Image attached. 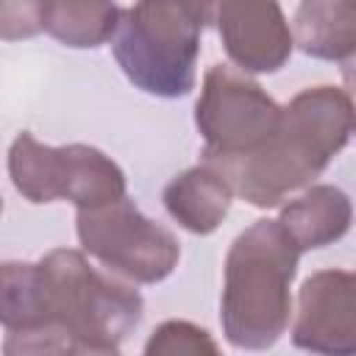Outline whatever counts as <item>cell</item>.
<instances>
[{"instance_id":"6da1fadb","label":"cell","mask_w":356,"mask_h":356,"mask_svg":"<svg viewBox=\"0 0 356 356\" xmlns=\"http://www.w3.org/2000/svg\"><path fill=\"white\" fill-rule=\"evenodd\" d=\"M353 134V103L342 86H309L284 108L275 134L250 156L211 164L231 192L270 209L312 184Z\"/></svg>"},{"instance_id":"7a4b0ae2","label":"cell","mask_w":356,"mask_h":356,"mask_svg":"<svg viewBox=\"0 0 356 356\" xmlns=\"http://www.w3.org/2000/svg\"><path fill=\"white\" fill-rule=\"evenodd\" d=\"M298 256L278 220H256L234 239L220 300L222 334L234 348L267 350L281 339L292 314Z\"/></svg>"},{"instance_id":"3957f363","label":"cell","mask_w":356,"mask_h":356,"mask_svg":"<svg viewBox=\"0 0 356 356\" xmlns=\"http://www.w3.org/2000/svg\"><path fill=\"white\" fill-rule=\"evenodd\" d=\"M209 3H134L120 11L111 50L125 78L156 97H181L195 86Z\"/></svg>"},{"instance_id":"277c9868","label":"cell","mask_w":356,"mask_h":356,"mask_svg":"<svg viewBox=\"0 0 356 356\" xmlns=\"http://www.w3.org/2000/svg\"><path fill=\"white\" fill-rule=\"evenodd\" d=\"M36 264L44 295V325H61L95 348H117L139 323V292L95 270L81 250L58 248Z\"/></svg>"},{"instance_id":"5b68a950","label":"cell","mask_w":356,"mask_h":356,"mask_svg":"<svg viewBox=\"0 0 356 356\" xmlns=\"http://www.w3.org/2000/svg\"><path fill=\"white\" fill-rule=\"evenodd\" d=\"M8 175L31 203L64 197L86 211L125 197V172L89 145L50 147L31 134H19L8 150Z\"/></svg>"},{"instance_id":"8992f818","label":"cell","mask_w":356,"mask_h":356,"mask_svg":"<svg viewBox=\"0 0 356 356\" xmlns=\"http://www.w3.org/2000/svg\"><path fill=\"white\" fill-rule=\"evenodd\" d=\"M281 106L245 72L214 64L195 106L206 164H222L256 153L278 128Z\"/></svg>"},{"instance_id":"52a82bcc","label":"cell","mask_w":356,"mask_h":356,"mask_svg":"<svg viewBox=\"0 0 356 356\" xmlns=\"http://www.w3.org/2000/svg\"><path fill=\"white\" fill-rule=\"evenodd\" d=\"M75 222L81 248L128 281L159 284L178 264V239L164 225L147 220L128 197L78 211Z\"/></svg>"},{"instance_id":"ba28073f","label":"cell","mask_w":356,"mask_h":356,"mask_svg":"<svg viewBox=\"0 0 356 356\" xmlns=\"http://www.w3.org/2000/svg\"><path fill=\"white\" fill-rule=\"evenodd\" d=\"M356 278L350 270H320L298 295L292 342L314 356L356 353Z\"/></svg>"},{"instance_id":"9c48e42d","label":"cell","mask_w":356,"mask_h":356,"mask_svg":"<svg viewBox=\"0 0 356 356\" xmlns=\"http://www.w3.org/2000/svg\"><path fill=\"white\" fill-rule=\"evenodd\" d=\"M211 19L242 72H275L292 56V31L278 3H220Z\"/></svg>"},{"instance_id":"30bf717a","label":"cell","mask_w":356,"mask_h":356,"mask_svg":"<svg viewBox=\"0 0 356 356\" xmlns=\"http://www.w3.org/2000/svg\"><path fill=\"white\" fill-rule=\"evenodd\" d=\"M350 197L339 186L317 184L281 209L278 225L292 239L298 253H303L342 239L350 228Z\"/></svg>"},{"instance_id":"8fae6325","label":"cell","mask_w":356,"mask_h":356,"mask_svg":"<svg viewBox=\"0 0 356 356\" xmlns=\"http://www.w3.org/2000/svg\"><path fill=\"white\" fill-rule=\"evenodd\" d=\"M231 186L211 164H197L175 175L164 186V206L175 222L192 234H211L231 209Z\"/></svg>"},{"instance_id":"7c38bea8","label":"cell","mask_w":356,"mask_h":356,"mask_svg":"<svg viewBox=\"0 0 356 356\" xmlns=\"http://www.w3.org/2000/svg\"><path fill=\"white\" fill-rule=\"evenodd\" d=\"M292 44L306 56L345 61L356 50V6L348 0H309L295 11Z\"/></svg>"},{"instance_id":"4fadbf2b","label":"cell","mask_w":356,"mask_h":356,"mask_svg":"<svg viewBox=\"0 0 356 356\" xmlns=\"http://www.w3.org/2000/svg\"><path fill=\"white\" fill-rule=\"evenodd\" d=\"M120 6L114 3H42V31L67 47H97L108 42L120 22Z\"/></svg>"},{"instance_id":"5bb4252c","label":"cell","mask_w":356,"mask_h":356,"mask_svg":"<svg viewBox=\"0 0 356 356\" xmlns=\"http://www.w3.org/2000/svg\"><path fill=\"white\" fill-rule=\"evenodd\" d=\"M0 323L8 331L44 325V295L36 261L0 264Z\"/></svg>"},{"instance_id":"9a60e30c","label":"cell","mask_w":356,"mask_h":356,"mask_svg":"<svg viewBox=\"0 0 356 356\" xmlns=\"http://www.w3.org/2000/svg\"><path fill=\"white\" fill-rule=\"evenodd\" d=\"M142 356H222V350L206 328L189 320H167L147 337Z\"/></svg>"},{"instance_id":"2e32d148","label":"cell","mask_w":356,"mask_h":356,"mask_svg":"<svg viewBox=\"0 0 356 356\" xmlns=\"http://www.w3.org/2000/svg\"><path fill=\"white\" fill-rule=\"evenodd\" d=\"M89 345L72 337L61 325H33L8 331L3 342V356H83Z\"/></svg>"},{"instance_id":"e0dca14e","label":"cell","mask_w":356,"mask_h":356,"mask_svg":"<svg viewBox=\"0 0 356 356\" xmlns=\"http://www.w3.org/2000/svg\"><path fill=\"white\" fill-rule=\"evenodd\" d=\"M42 31V3H0V39H28Z\"/></svg>"},{"instance_id":"ac0fdd59","label":"cell","mask_w":356,"mask_h":356,"mask_svg":"<svg viewBox=\"0 0 356 356\" xmlns=\"http://www.w3.org/2000/svg\"><path fill=\"white\" fill-rule=\"evenodd\" d=\"M0 211H3V200H0Z\"/></svg>"}]
</instances>
